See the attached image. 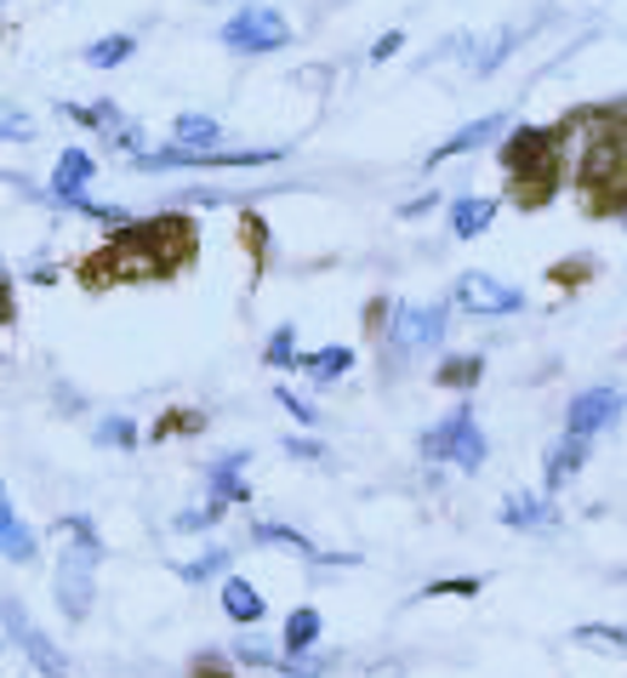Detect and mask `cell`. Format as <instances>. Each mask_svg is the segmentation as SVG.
<instances>
[{
    "label": "cell",
    "instance_id": "cell-20",
    "mask_svg": "<svg viewBox=\"0 0 627 678\" xmlns=\"http://www.w3.org/2000/svg\"><path fill=\"white\" fill-rule=\"evenodd\" d=\"M252 537H257L263 548H292V553H303V559H320V553H314V542H308V537H297L292 524H274V519H257V530H252Z\"/></svg>",
    "mask_w": 627,
    "mask_h": 678
},
{
    "label": "cell",
    "instance_id": "cell-34",
    "mask_svg": "<svg viewBox=\"0 0 627 678\" xmlns=\"http://www.w3.org/2000/svg\"><path fill=\"white\" fill-rule=\"evenodd\" d=\"M223 672H228L223 661H200V672H195V678H223Z\"/></svg>",
    "mask_w": 627,
    "mask_h": 678
},
{
    "label": "cell",
    "instance_id": "cell-16",
    "mask_svg": "<svg viewBox=\"0 0 627 678\" xmlns=\"http://www.w3.org/2000/svg\"><path fill=\"white\" fill-rule=\"evenodd\" d=\"M548 519H553L548 497H530V491H513V497L502 502V524H513V530H537V524H548Z\"/></svg>",
    "mask_w": 627,
    "mask_h": 678
},
{
    "label": "cell",
    "instance_id": "cell-33",
    "mask_svg": "<svg viewBox=\"0 0 627 678\" xmlns=\"http://www.w3.org/2000/svg\"><path fill=\"white\" fill-rule=\"evenodd\" d=\"M7 137H29V120L23 115H7Z\"/></svg>",
    "mask_w": 627,
    "mask_h": 678
},
{
    "label": "cell",
    "instance_id": "cell-14",
    "mask_svg": "<svg viewBox=\"0 0 627 678\" xmlns=\"http://www.w3.org/2000/svg\"><path fill=\"white\" fill-rule=\"evenodd\" d=\"M582 462H588V440H582V433H565V440L548 451V491H559L565 479H576Z\"/></svg>",
    "mask_w": 627,
    "mask_h": 678
},
{
    "label": "cell",
    "instance_id": "cell-15",
    "mask_svg": "<svg viewBox=\"0 0 627 678\" xmlns=\"http://www.w3.org/2000/svg\"><path fill=\"white\" fill-rule=\"evenodd\" d=\"M502 131V115H486V120H473V126H462L451 143H440V149L428 155V166H440V160H451V155H468V149H479L486 137H497Z\"/></svg>",
    "mask_w": 627,
    "mask_h": 678
},
{
    "label": "cell",
    "instance_id": "cell-31",
    "mask_svg": "<svg viewBox=\"0 0 627 678\" xmlns=\"http://www.w3.org/2000/svg\"><path fill=\"white\" fill-rule=\"evenodd\" d=\"M400 46H405V35H382V40L371 46V58L382 63V58H394V52H400Z\"/></svg>",
    "mask_w": 627,
    "mask_h": 678
},
{
    "label": "cell",
    "instance_id": "cell-25",
    "mask_svg": "<svg viewBox=\"0 0 627 678\" xmlns=\"http://www.w3.org/2000/svg\"><path fill=\"white\" fill-rule=\"evenodd\" d=\"M479 371H486V365H479L473 354H457V360H445V365H440V382H445V387H473V382H479Z\"/></svg>",
    "mask_w": 627,
    "mask_h": 678
},
{
    "label": "cell",
    "instance_id": "cell-18",
    "mask_svg": "<svg viewBox=\"0 0 627 678\" xmlns=\"http://www.w3.org/2000/svg\"><path fill=\"white\" fill-rule=\"evenodd\" d=\"M491 223H497V200H468V194H462V200L451 206V234H462V239L486 234Z\"/></svg>",
    "mask_w": 627,
    "mask_h": 678
},
{
    "label": "cell",
    "instance_id": "cell-13",
    "mask_svg": "<svg viewBox=\"0 0 627 678\" xmlns=\"http://www.w3.org/2000/svg\"><path fill=\"white\" fill-rule=\"evenodd\" d=\"M314 645H320V610H314V605H303V610H292V616H285L280 650H285V656H308Z\"/></svg>",
    "mask_w": 627,
    "mask_h": 678
},
{
    "label": "cell",
    "instance_id": "cell-26",
    "mask_svg": "<svg viewBox=\"0 0 627 678\" xmlns=\"http://www.w3.org/2000/svg\"><path fill=\"white\" fill-rule=\"evenodd\" d=\"M263 360H268V365H297V331H292V325H280V331L268 336Z\"/></svg>",
    "mask_w": 627,
    "mask_h": 678
},
{
    "label": "cell",
    "instance_id": "cell-4",
    "mask_svg": "<svg viewBox=\"0 0 627 678\" xmlns=\"http://www.w3.org/2000/svg\"><path fill=\"white\" fill-rule=\"evenodd\" d=\"M285 40H292V23H285L274 7H239L223 23V46H228V52H246V58L274 52V46H285Z\"/></svg>",
    "mask_w": 627,
    "mask_h": 678
},
{
    "label": "cell",
    "instance_id": "cell-30",
    "mask_svg": "<svg viewBox=\"0 0 627 678\" xmlns=\"http://www.w3.org/2000/svg\"><path fill=\"white\" fill-rule=\"evenodd\" d=\"M428 593H457V599H473L479 593V581L468 576V581H440V588H428Z\"/></svg>",
    "mask_w": 627,
    "mask_h": 678
},
{
    "label": "cell",
    "instance_id": "cell-6",
    "mask_svg": "<svg viewBox=\"0 0 627 678\" xmlns=\"http://www.w3.org/2000/svg\"><path fill=\"white\" fill-rule=\"evenodd\" d=\"M616 416H621V387L599 382V387H582V394L570 400V411H565V433H582V440H594V433L610 428Z\"/></svg>",
    "mask_w": 627,
    "mask_h": 678
},
{
    "label": "cell",
    "instance_id": "cell-32",
    "mask_svg": "<svg viewBox=\"0 0 627 678\" xmlns=\"http://www.w3.org/2000/svg\"><path fill=\"white\" fill-rule=\"evenodd\" d=\"M285 451H292V456H303V462H320V445H314V440H292Z\"/></svg>",
    "mask_w": 627,
    "mask_h": 678
},
{
    "label": "cell",
    "instance_id": "cell-21",
    "mask_svg": "<svg viewBox=\"0 0 627 678\" xmlns=\"http://www.w3.org/2000/svg\"><path fill=\"white\" fill-rule=\"evenodd\" d=\"M582 650H610V656H627V627H605V621H588L570 633Z\"/></svg>",
    "mask_w": 627,
    "mask_h": 678
},
{
    "label": "cell",
    "instance_id": "cell-8",
    "mask_svg": "<svg viewBox=\"0 0 627 678\" xmlns=\"http://www.w3.org/2000/svg\"><path fill=\"white\" fill-rule=\"evenodd\" d=\"M274 160V149H160V155H137V166L149 171H172V166H263Z\"/></svg>",
    "mask_w": 627,
    "mask_h": 678
},
{
    "label": "cell",
    "instance_id": "cell-5",
    "mask_svg": "<svg viewBox=\"0 0 627 678\" xmlns=\"http://www.w3.org/2000/svg\"><path fill=\"white\" fill-rule=\"evenodd\" d=\"M7 633H12V645L46 672V678H69V661H63V650L52 645V639H46L40 633V627L29 621V610L18 605V599H7Z\"/></svg>",
    "mask_w": 627,
    "mask_h": 678
},
{
    "label": "cell",
    "instance_id": "cell-23",
    "mask_svg": "<svg viewBox=\"0 0 627 678\" xmlns=\"http://www.w3.org/2000/svg\"><path fill=\"white\" fill-rule=\"evenodd\" d=\"M177 137H183V149H206V143H217V120H206V115H177Z\"/></svg>",
    "mask_w": 627,
    "mask_h": 678
},
{
    "label": "cell",
    "instance_id": "cell-29",
    "mask_svg": "<svg viewBox=\"0 0 627 678\" xmlns=\"http://www.w3.org/2000/svg\"><path fill=\"white\" fill-rule=\"evenodd\" d=\"M217 513H223L217 502L212 508H195V513H177V530H206V524H217Z\"/></svg>",
    "mask_w": 627,
    "mask_h": 678
},
{
    "label": "cell",
    "instance_id": "cell-27",
    "mask_svg": "<svg viewBox=\"0 0 627 678\" xmlns=\"http://www.w3.org/2000/svg\"><path fill=\"white\" fill-rule=\"evenodd\" d=\"M228 559H234L228 548H206V553H200L195 564H183V576H188V581H206V576H223V570H228Z\"/></svg>",
    "mask_w": 627,
    "mask_h": 678
},
{
    "label": "cell",
    "instance_id": "cell-24",
    "mask_svg": "<svg viewBox=\"0 0 627 678\" xmlns=\"http://www.w3.org/2000/svg\"><path fill=\"white\" fill-rule=\"evenodd\" d=\"M98 445L131 451V445H137V422H131V416H104V422H98Z\"/></svg>",
    "mask_w": 627,
    "mask_h": 678
},
{
    "label": "cell",
    "instance_id": "cell-7",
    "mask_svg": "<svg viewBox=\"0 0 627 678\" xmlns=\"http://www.w3.org/2000/svg\"><path fill=\"white\" fill-rule=\"evenodd\" d=\"M457 303H462L468 314H513L525 297H519L508 279H497V274H486V268H468V274L457 279Z\"/></svg>",
    "mask_w": 627,
    "mask_h": 678
},
{
    "label": "cell",
    "instance_id": "cell-3",
    "mask_svg": "<svg viewBox=\"0 0 627 678\" xmlns=\"http://www.w3.org/2000/svg\"><path fill=\"white\" fill-rule=\"evenodd\" d=\"M422 456L428 462H457V468H479L486 462V433H479V422H473V411L462 405V411H451L440 428H428L422 433Z\"/></svg>",
    "mask_w": 627,
    "mask_h": 678
},
{
    "label": "cell",
    "instance_id": "cell-22",
    "mask_svg": "<svg viewBox=\"0 0 627 678\" xmlns=\"http://www.w3.org/2000/svg\"><path fill=\"white\" fill-rule=\"evenodd\" d=\"M131 58V35H109V40H91L86 46V63L91 69H115V63H126Z\"/></svg>",
    "mask_w": 627,
    "mask_h": 678
},
{
    "label": "cell",
    "instance_id": "cell-1",
    "mask_svg": "<svg viewBox=\"0 0 627 678\" xmlns=\"http://www.w3.org/2000/svg\"><path fill=\"white\" fill-rule=\"evenodd\" d=\"M502 166L525 183V200L537 206L559 177V131H513L502 143Z\"/></svg>",
    "mask_w": 627,
    "mask_h": 678
},
{
    "label": "cell",
    "instance_id": "cell-10",
    "mask_svg": "<svg viewBox=\"0 0 627 678\" xmlns=\"http://www.w3.org/2000/svg\"><path fill=\"white\" fill-rule=\"evenodd\" d=\"M246 462H252L246 451H239V456H217V462H212V473H206V479H212V502H217V508L246 502V497H252V491H246V473H239Z\"/></svg>",
    "mask_w": 627,
    "mask_h": 678
},
{
    "label": "cell",
    "instance_id": "cell-17",
    "mask_svg": "<svg viewBox=\"0 0 627 678\" xmlns=\"http://www.w3.org/2000/svg\"><path fill=\"white\" fill-rule=\"evenodd\" d=\"M86 177H91V155L86 149H63V160H58V177H52V188H58V200H80V188H86Z\"/></svg>",
    "mask_w": 627,
    "mask_h": 678
},
{
    "label": "cell",
    "instance_id": "cell-12",
    "mask_svg": "<svg viewBox=\"0 0 627 678\" xmlns=\"http://www.w3.org/2000/svg\"><path fill=\"white\" fill-rule=\"evenodd\" d=\"M223 610H228V621L252 627V621H263V593L252 588L246 576H228V581H223Z\"/></svg>",
    "mask_w": 627,
    "mask_h": 678
},
{
    "label": "cell",
    "instance_id": "cell-2",
    "mask_svg": "<svg viewBox=\"0 0 627 678\" xmlns=\"http://www.w3.org/2000/svg\"><path fill=\"white\" fill-rule=\"evenodd\" d=\"M98 559H104V542H75V548H63V553H58L52 593H58V605H63V616H69V621H80V616L91 610V599H98V581H91Z\"/></svg>",
    "mask_w": 627,
    "mask_h": 678
},
{
    "label": "cell",
    "instance_id": "cell-11",
    "mask_svg": "<svg viewBox=\"0 0 627 678\" xmlns=\"http://www.w3.org/2000/svg\"><path fill=\"white\" fill-rule=\"evenodd\" d=\"M0 548H7V559H18V564H29L40 548H35V530L23 524V513L12 508V497L0 502Z\"/></svg>",
    "mask_w": 627,
    "mask_h": 678
},
{
    "label": "cell",
    "instance_id": "cell-9",
    "mask_svg": "<svg viewBox=\"0 0 627 678\" xmlns=\"http://www.w3.org/2000/svg\"><path fill=\"white\" fill-rule=\"evenodd\" d=\"M400 325L389 331L400 354H417V348H433L445 336V308H400L394 314Z\"/></svg>",
    "mask_w": 627,
    "mask_h": 678
},
{
    "label": "cell",
    "instance_id": "cell-28",
    "mask_svg": "<svg viewBox=\"0 0 627 678\" xmlns=\"http://www.w3.org/2000/svg\"><path fill=\"white\" fill-rule=\"evenodd\" d=\"M274 400H280V405H285V416H297V422H303V428H314V422H320V411H314V405H308V400H303V394H292V387H285V382H280V387H274Z\"/></svg>",
    "mask_w": 627,
    "mask_h": 678
},
{
    "label": "cell",
    "instance_id": "cell-19",
    "mask_svg": "<svg viewBox=\"0 0 627 678\" xmlns=\"http://www.w3.org/2000/svg\"><path fill=\"white\" fill-rule=\"evenodd\" d=\"M349 365H354V348H320V354H303V360H297V371H303L314 387H320V382H336Z\"/></svg>",
    "mask_w": 627,
    "mask_h": 678
}]
</instances>
